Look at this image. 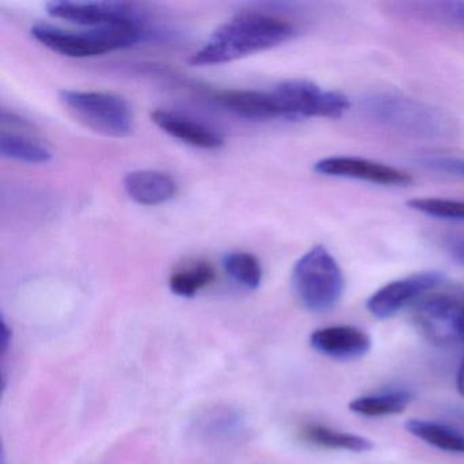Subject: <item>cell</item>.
<instances>
[{
	"label": "cell",
	"instance_id": "15",
	"mask_svg": "<svg viewBox=\"0 0 464 464\" xmlns=\"http://www.w3.org/2000/svg\"><path fill=\"white\" fill-rule=\"evenodd\" d=\"M301 434L304 440L311 444L327 448V450H350V452H368L373 450V442L366 437L338 430L330 426L319 425V423L304 426Z\"/></svg>",
	"mask_w": 464,
	"mask_h": 464
},
{
	"label": "cell",
	"instance_id": "4",
	"mask_svg": "<svg viewBox=\"0 0 464 464\" xmlns=\"http://www.w3.org/2000/svg\"><path fill=\"white\" fill-rule=\"evenodd\" d=\"M67 112L97 134L126 138L134 130V113L126 99L107 92L62 91Z\"/></svg>",
	"mask_w": 464,
	"mask_h": 464
},
{
	"label": "cell",
	"instance_id": "16",
	"mask_svg": "<svg viewBox=\"0 0 464 464\" xmlns=\"http://www.w3.org/2000/svg\"><path fill=\"white\" fill-rule=\"evenodd\" d=\"M406 429L410 434L437 450L464 455V434L445 423L410 420L406 422Z\"/></svg>",
	"mask_w": 464,
	"mask_h": 464
},
{
	"label": "cell",
	"instance_id": "8",
	"mask_svg": "<svg viewBox=\"0 0 464 464\" xmlns=\"http://www.w3.org/2000/svg\"><path fill=\"white\" fill-rule=\"evenodd\" d=\"M444 279V274L440 271H423L396 279L373 293L366 303V308L377 319H390L404 306L436 289Z\"/></svg>",
	"mask_w": 464,
	"mask_h": 464
},
{
	"label": "cell",
	"instance_id": "18",
	"mask_svg": "<svg viewBox=\"0 0 464 464\" xmlns=\"http://www.w3.org/2000/svg\"><path fill=\"white\" fill-rule=\"evenodd\" d=\"M216 281V270L205 260L187 263L173 271L169 278L170 292L179 297L191 298Z\"/></svg>",
	"mask_w": 464,
	"mask_h": 464
},
{
	"label": "cell",
	"instance_id": "17",
	"mask_svg": "<svg viewBox=\"0 0 464 464\" xmlns=\"http://www.w3.org/2000/svg\"><path fill=\"white\" fill-rule=\"evenodd\" d=\"M0 154L5 159L24 164H45L53 159L50 149L36 138L14 134L7 130L0 134Z\"/></svg>",
	"mask_w": 464,
	"mask_h": 464
},
{
	"label": "cell",
	"instance_id": "5",
	"mask_svg": "<svg viewBox=\"0 0 464 464\" xmlns=\"http://www.w3.org/2000/svg\"><path fill=\"white\" fill-rule=\"evenodd\" d=\"M366 111L384 126L415 137L442 138L453 130L447 113L410 97L376 94L366 100Z\"/></svg>",
	"mask_w": 464,
	"mask_h": 464
},
{
	"label": "cell",
	"instance_id": "11",
	"mask_svg": "<svg viewBox=\"0 0 464 464\" xmlns=\"http://www.w3.org/2000/svg\"><path fill=\"white\" fill-rule=\"evenodd\" d=\"M309 342L320 354L341 361L363 357L372 347V339L368 333L354 325L319 328L314 331Z\"/></svg>",
	"mask_w": 464,
	"mask_h": 464
},
{
	"label": "cell",
	"instance_id": "19",
	"mask_svg": "<svg viewBox=\"0 0 464 464\" xmlns=\"http://www.w3.org/2000/svg\"><path fill=\"white\" fill-rule=\"evenodd\" d=\"M411 401L412 395L409 391H385L354 399L350 403V410L365 417H388L403 412Z\"/></svg>",
	"mask_w": 464,
	"mask_h": 464
},
{
	"label": "cell",
	"instance_id": "27",
	"mask_svg": "<svg viewBox=\"0 0 464 464\" xmlns=\"http://www.w3.org/2000/svg\"><path fill=\"white\" fill-rule=\"evenodd\" d=\"M452 414L464 423V409H455L453 410Z\"/></svg>",
	"mask_w": 464,
	"mask_h": 464
},
{
	"label": "cell",
	"instance_id": "9",
	"mask_svg": "<svg viewBox=\"0 0 464 464\" xmlns=\"http://www.w3.org/2000/svg\"><path fill=\"white\" fill-rule=\"evenodd\" d=\"M51 17L69 21L91 29L138 23L134 10L123 2H50Z\"/></svg>",
	"mask_w": 464,
	"mask_h": 464
},
{
	"label": "cell",
	"instance_id": "14",
	"mask_svg": "<svg viewBox=\"0 0 464 464\" xmlns=\"http://www.w3.org/2000/svg\"><path fill=\"white\" fill-rule=\"evenodd\" d=\"M216 102L241 118L255 121L282 119L271 91H225L217 94Z\"/></svg>",
	"mask_w": 464,
	"mask_h": 464
},
{
	"label": "cell",
	"instance_id": "23",
	"mask_svg": "<svg viewBox=\"0 0 464 464\" xmlns=\"http://www.w3.org/2000/svg\"><path fill=\"white\" fill-rule=\"evenodd\" d=\"M420 165L437 172L448 173L464 179V160L456 157H425L420 159Z\"/></svg>",
	"mask_w": 464,
	"mask_h": 464
},
{
	"label": "cell",
	"instance_id": "10",
	"mask_svg": "<svg viewBox=\"0 0 464 464\" xmlns=\"http://www.w3.org/2000/svg\"><path fill=\"white\" fill-rule=\"evenodd\" d=\"M314 170L319 175L354 179L380 186L403 187L412 181L411 176L404 170L357 157H328L317 161Z\"/></svg>",
	"mask_w": 464,
	"mask_h": 464
},
{
	"label": "cell",
	"instance_id": "28",
	"mask_svg": "<svg viewBox=\"0 0 464 464\" xmlns=\"http://www.w3.org/2000/svg\"><path fill=\"white\" fill-rule=\"evenodd\" d=\"M2 464H5V460H4V461H2Z\"/></svg>",
	"mask_w": 464,
	"mask_h": 464
},
{
	"label": "cell",
	"instance_id": "12",
	"mask_svg": "<svg viewBox=\"0 0 464 464\" xmlns=\"http://www.w3.org/2000/svg\"><path fill=\"white\" fill-rule=\"evenodd\" d=\"M151 121L165 134L170 135L175 140H181L192 148L216 150V149L222 148L225 143L224 138L216 130L210 129L199 121H192L180 113L157 110L151 112Z\"/></svg>",
	"mask_w": 464,
	"mask_h": 464
},
{
	"label": "cell",
	"instance_id": "2",
	"mask_svg": "<svg viewBox=\"0 0 464 464\" xmlns=\"http://www.w3.org/2000/svg\"><path fill=\"white\" fill-rule=\"evenodd\" d=\"M31 34L48 50L72 59L93 58L131 47L143 34L140 23L80 32L39 24L32 28Z\"/></svg>",
	"mask_w": 464,
	"mask_h": 464
},
{
	"label": "cell",
	"instance_id": "22",
	"mask_svg": "<svg viewBox=\"0 0 464 464\" xmlns=\"http://www.w3.org/2000/svg\"><path fill=\"white\" fill-rule=\"evenodd\" d=\"M241 428V417L229 409H214L200 420L203 433L213 439H224Z\"/></svg>",
	"mask_w": 464,
	"mask_h": 464
},
{
	"label": "cell",
	"instance_id": "20",
	"mask_svg": "<svg viewBox=\"0 0 464 464\" xmlns=\"http://www.w3.org/2000/svg\"><path fill=\"white\" fill-rule=\"evenodd\" d=\"M224 267L233 281L246 289H256L262 282V266L257 257L248 252H230L225 256Z\"/></svg>",
	"mask_w": 464,
	"mask_h": 464
},
{
	"label": "cell",
	"instance_id": "24",
	"mask_svg": "<svg viewBox=\"0 0 464 464\" xmlns=\"http://www.w3.org/2000/svg\"><path fill=\"white\" fill-rule=\"evenodd\" d=\"M430 9L448 21L464 25V2H441L431 4Z\"/></svg>",
	"mask_w": 464,
	"mask_h": 464
},
{
	"label": "cell",
	"instance_id": "6",
	"mask_svg": "<svg viewBox=\"0 0 464 464\" xmlns=\"http://www.w3.org/2000/svg\"><path fill=\"white\" fill-rule=\"evenodd\" d=\"M281 118L339 119L349 111V99L338 92L323 91L306 80H289L271 91Z\"/></svg>",
	"mask_w": 464,
	"mask_h": 464
},
{
	"label": "cell",
	"instance_id": "25",
	"mask_svg": "<svg viewBox=\"0 0 464 464\" xmlns=\"http://www.w3.org/2000/svg\"><path fill=\"white\" fill-rule=\"evenodd\" d=\"M448 252L455 262L464 266V237L450 240L448 244Z\"/></svg>",
	"mask_w": 464,
	"mask_h": 464
},
{
	"label": "cell",
	"instance_id": "21",
	"mask_svg": "<svg viewBox=\"0 0 464 464\" xmlns=\"http://www.w3.org/2000/svg\"><path fill=\"white\" fill-rule=\"evenodd\" d=\"M412 210L439 218L464 221V200L440 199V198H417L407 202Z\"/></svg>",
	"mask_w": 464,
	"mask_h": 464
},
{
	"label": "cell",
	"instance_id": "13",
	"mask_svg": "<svg viewBox=\"0 0 464 464\" xmlns=\"http://www.w3.org/2000/svg\"><path fill=\"white\" fill-rule=\"evenodd\" d=\"M123 184L127 195L142 206L162 205L178 194L175 179L161 170H134L127 173Z\"/></svg>",
	"mask_w": 464,
	"mask_h": 464
},
{
	"label": "cell",
	"instance_id": "1",
	"mask_svg": "<svg viewBox=\"0 0 464 464\" xmlns=\"http://www.w3.org/2000/svg\"><path fill=\"white\" fill-rule=\"evenodd\" d=\"M292 24L262 13H243L222 24L189 59L192 66L230 63L289 42Z\"/></svg>",
	"mask_w": 464,
	"mask_h": 464
},
{
	"label": "cell",
	"instance_id": "26",
	"mask_svg": "<svg viewBox=\"0 0 464 464\" xmlns=\"http://www.w3.org/2000/svg\"><path fill=\"white\" fill-rule=\"evenodd\" d=\"M456 387H458L459 393L464 396V357L461 360L460 366H459L458 376H456Z\"/></svg>",
	"mask_w": 464,
	"mask_h": 464
},
{
	"label": "cell",
	"instance_id": "3",
	"mask_svg": "<svg viewBox=\"0 0 464 464\" xmlns=\"http://www.w3.org/2000/svg\"><path fill=\"white\" fill-rule=\"evenodd\" d=\"M292 282L298 300L311 312L334 308L343 295V273L323 246H314L297 260Z\"/></svg>",
	"mask_w": 464,
	"mask_h": 464
},
{
	"label": "cell",
	"instance_id": "7",
	"mask_svg": "<svg viewBox=\"0 0 464 464\" xmlns=\"http://www.w3.org/2000/svg\"><path fill=\"white\" fill-rule=\"evenodd\" d=\"M420 333L439 346L463 343L464 297L434 295L420 298L414 311Z\"/></svg>",
	"mask_w": 464,
	"mask_h": 464
}]
</instances>
